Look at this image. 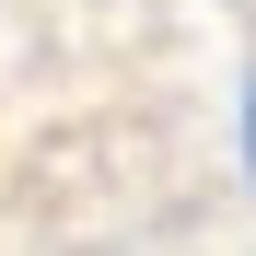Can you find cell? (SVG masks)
Wrapping results in <instances>:
<instances>
[{
  "label": "cell",
  "instance_id": "obj_1",
  "mask_svg": "<svg viewBox=\"0 0 256 256\" xmlns=\"http://www.w3.org/2000/svg\"><path fill=\"white\" fill-rule=\"evenodd\" d=\"M244 163H256V94H244Z\"/></svg>",
  "mask_w": 256,
  "mask_h": 256
}]
</instances>
